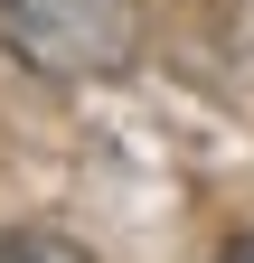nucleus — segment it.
Returning a JSON list of instances; mask_svg holds the SVG:
<instances>
[{"instance_id": "f257e3e1", "label": "nucleus", "mask_w": 254, "mask_h": 263, "mask_svg": "<svg viewBox=\"0 0 254 263\" xmlns=\"http://www.w3.org/2000/svg\"><path fill=\"white\" fill-rule=\"evenodd\" d=\"M0 47L57 85L113 76L141 47V0H0Z\"/></svg>"}, {"instance_id": "f03ea898", "label": "nucleus", "mask_w": 254, "mask_h": 263, "mask_svg": "<svg viewBox=\"0 0 254 263\" xmlns=\"http://www.w3.org/2000/svg\"><path fill=\"white\" fill-rule=\"evenodd\" d=\"M0 263H94L76 235H57V226H10L0 235Z\"/></svg>"}, {"instance_id": "7ed1b4c3", "label": "nucleus", "mask_w": 254, "mask_h": 263, "mask_svg": "<svg viewBox=\"0 0 254 263\" xmlns=\"http://www.w3.org/2000/svg\"><path fill=\"white\" fill-rule=\"evenodd\" d=\"M226 263H254V235H235V254H226Z\"/></svg>"}]
</instances>
